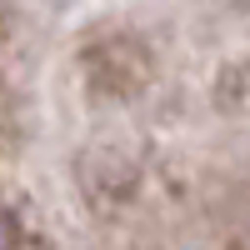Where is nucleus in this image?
I'll return each instance as SVG.
<instances>
[]
</instances>
